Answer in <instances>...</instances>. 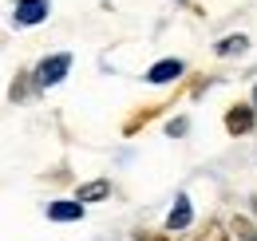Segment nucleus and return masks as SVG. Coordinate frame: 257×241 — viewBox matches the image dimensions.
Masks as SVG:
<instances>
[{"label":"nucleus","instance_id":"13","mask_svg":"<svg viewBox=\"0 0 257 241\" xmlns=\"http://www.w3.org/2000/svg\"><path fill=\"white\" fill-rule=\"evenodd\" d=\"M253 206H257V198H253Z\"/></svg>","mask_w":257,"mask_h":241},{"label":"nucleus","instance_id":"9","mask_svg":"<svg viewBox=\"0 0 257 241\" xmlns=\"http://www.w3.org/2000/svg\"><path fill=\"white\" fill-rule=\"evenodd\" d=\"M245 48H249L245 36H225L222 44H218V56H233V52H245Z\"/></svg>","mask_w":257,"mask_h":241},{"label":"nucleus","instance_id":"3","mask_svg":"<svg viewBox=\"0 0 257 241\" xmlns=\"http://www.w3.org/2000/svg\"><path fill=\"white\" fill-rule=\"evenodd\" d=\"M225 131L229 135H249L253 131V107H245V103L241 107H229L225 111Z\"/></svg>","mask_w":257,"mask_h":241},{"label":"nucleus","instance_id":"12","mask_svg":"<svg viewBox=\"0 0 257 241\" xmlns=\"http://www.w3.org/2000/svg\"><path fill=\"white\" fill-rule=\"evenodd\" d=\"M253 107H257V87H253Z\"/></svg>","mask_w":257,"mask_h":241},{"label":"nucleus","instance_id":"2","mask_svg":"<svg viewBox=\"0 0 257 241\" xmlns=\"http://www.w3.org/2000/svg\"><path fill=\"white\" fill-rule=\"evenodd\" d=\"M67 67H71V56H67V52L52 56V60H44L40 67H36V83H40V87H52V83H60V79L67 75Z\"/></svg>","mask_w":257,"mask_h":241},{"label":"nucleus","instance_id":"5","mask_svg":"<svg viewBox=\"0 0 257 241\" xmlns=\"http://www.w3.org/2000/svg\"><path fill=\"white\" fill-rule=\"evenodd\" d=\"M190 217H194L190 198H186V194H178L174 210H170V217H166V229H186V225H190Z\"/></svg>","mask_w":257,"mask_h":241},{"label":"nucleus","instance_id":"10","mask_svg":"<svg viewBox=\"0 0 257 241\" xmlns=\"http://www.w3.org/2000/svg\"><path fill=\"white\" fill-rule=\"evenodd\" d=\"M225 233H229V229H222V225H214V221H210V225H206V233H198V241H225Z\"/></svg>","mask_w":257,"mask_h":241},{"label":"nucleus","instance_id":"8","mask_svg":"<svg viewBox=\"0 0 257 241\" xmlns=\"http://www.w3.org/2000/svg\"><path fill=\"white\" fill-rule=\"evenodd\" d=\"M229 237L233 241H257V225L249 217H233L229 221Z\"/></svg>","mask_w":257,"mask_h":241},{"label":"nucleus","instance_id":"4","mask_svg":"<svg viewBox=\"0 0 257 241\" xmlns=\"http://www.w3.org/2000/svg\"><path fill=\"white\" fill-rule=\"evenodd\" d=\"M186 67H182V60H159L151 71H147V79L151 83H170V79H178Z\"/></svg>","mask_w":257,"mask_h":241},{"label":"nucleus","instance_id":"7","mask_svg":"<svg viewBox=\"0 0 257 241\" xmlns=\"http://www.w3.org/2000/svg\"><path fill=\"white\" fill-rule=\"evenodd\" d=\"M75 198H79V202H103V198H111V182H107V178L87 182V186H79Z\"/></svg>","mask_w":257,"mask_h":241},{"label":"nucleus","instance_id":"11","mask_svg":"<svg viewBox=\"0 0 257 241\" xmlns=\"http://www.w3.org/2000/svg\"><path fill=\"white\" fill-rule=\"evenodd\" d=\"M135 241H174V237H162V233H143V229H139V233H135Z\"/></svg>","mask_w":257,"mask_h":241},{"label":"nucleus","instance_id":"6","mask_svg":"<svg viewBox=\"0 0 257 241\" xmlns=\"http://www.w3.org/2000/svg\"><path fill=\"white\" fill-rule=\"evenodd\" d=\"M48 217L52 221H75V217H83V202L75 198V202H52L48 206Z\"/></svg>","mask_w":257,"mask_h":241},{"label":"nucleus","instance_id":"1","mask_svg":"<svg viewBox=\"0 0 257 241\" xmlns=\"http://www.w3.org/2000/svg\"><path fill=\"white\" fill-rule=\"evenodd\" d=\"M48 12H52V4H48V0H16L12 20H16V24H24V28H32V24H44V20H48Z\"/></svg>","mask_w":257,"mask_h":241}]
</instances>
